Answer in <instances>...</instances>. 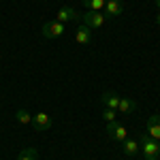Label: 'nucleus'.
Here are the masks:
<instances>
[{
	"instance_id": "obj_17",
	"label": "nucleus",
	"mask_w": 160,
	"mask_h": 160,
	"mask_svg": "<svg viewBox=\"0 0 160 160\" xmlns=\"http://www.w3.org/2000/svg\"><path fill=\"white\" fill-rule=\"evenodd\" d=\"M156 22H158V26H160V13H158V15H156Z\"/></svg>"
},
{
	"instance_id": "obj_18",
	"label": "nucleus",
	"mask_w": 160,
	"mask_h": 160,
	"mask_svg": "<svg viewBox=\"0 0 160 160\" xmlns=\"http://www.w3.org/2000/svg\"><path fill=\"white\" fill-rule=\"evenodd\" d=\"M154 2H156V7H158V9H160V0H154Z\"/></svg>"
},
{
	"instance_id": "obj_2",
	"label": "nucleus",
	"mask_w": 160,
	"mask_h": 160,
	"mask_svg": "<svg viewBox=\"0 0 160 160\" xmlns=\"http://www.w3.org/2000/svg\"><path fill=\"white\" fill-rule=\"evenodd\" d=\"M107 135L113 139V141H118V143H124L126 139H128V128L120 122H109L107 124Z\"/></svg>"
},
{
	"instance_id": "obj_4",
	"label": "nucleus",
	"mask_w": 160,
	"mask_h": 160,
	"mask_svg": "<svg viewBox=\"0 0 160 160\" xmlns=\"http://www.w3.org/2000/svg\"><path fill=\"white\" fill-rule=\"evenodd\" d=\"M64 30H66V26L60 24V22H47V24H43V37L47 38H58L64 34Z\"/></svg>"
},
{
	"instance_id": "obj_9",
	"label": "nucleus",
	"mask_w": 160,
	"mask_h": 160,
	"mask_svg": "<svg viewBox=\"0 0 160 160\" xmlns=\"http://www.w3.org/2000/svg\"><path fill=\"white\" fill-rule=\"evenodd\" d=\"M148 135L160 141V115H152L148 120Z\"/></svg>"
},
{
	"instance_id": "obj_11",
	"label": "nucleus",
	"mask_w": 160,
	"mask_h": 160,
	"mask_svg": "<svg viewBox=\"0 0 160 160\" xmlns=\"http://www.w3.org/2000/svg\"><path fill=\"white\" fill-rule=\"evenodd\" d=\"M118 111H120V113H124V115H128V113H132V111H137V102H135L132 98H120Z\"/></svg>"
},
{
	"instance_id": "obj_3",
	"label": "nucleus",
	"mask_w": 160,
	"mask_h": 160,
	"mask_svg": "<svg viewBox=\"0 0 160 160\" xmlns=\"http://www.w3.org/2000/svg\"><path fill=\"white\" fill-rule=\"evenodd\" d=\"M105 22H107V17H105L100 11H88V13H83V24H86L90 30H96V28H100Z\"/></svg>"
},
{
	"instance_id": "obj_6",
	"label": "nucleus",
	"mask_w": 160,
	"mask_h": 160,
	"mask_svg": "<svg viewBox=\"0 0 160 160\" xmlns=\"http://www.w3.org/2000/svg\"><path fill=\"white\" fill-rule=\"evenodd\" d=\"M75 41H77L79 45H88V43L92 41V30H90L86 24H81L77 28V32H75Z\"/></svg>"
},
{
	"instance_id": "obj_8",
	"label": "nucleus",
	"mask_w": 160,
	"mask_h": 160,
	"mask_svg": "<svg viewBox=\"0 0 160 160\" xmlns=\"http://www.w3.org/2000/svg\"><path fill=\"white\" fill-rule=\"evenodd\" d=\"M32 124L37 126L38 130H49L51 128V118L47 113H34V115H32Z\"/></svg>"
},
{
	"instance_id": "obj_16",
	"label": "nucleus",
	"mask_w": 160,
	"mask_h": 160,
	"mask_svg": "<svg viewBox=\"0 0 160 160\" xmlns=\"http://www.w3.org/2000/svg\"><path fill=\"white\" fill-rule=\"evenodd\" d=\"M115 113H118L115 109H105V111H102V120H105L107 124H109V122H115Z\"/></svg>"
},
{
	"instance_id": "obj_13",
	"label": "nucleus",
	"mask_w": 160,
	"mask_h": 160,
	"mask_svg": "<svg viewBox=\"0 0 160 160\" xmlns=\"http://www.w3.org/2000/svg\"><path fill=\"white\" fill-rule=\"evenodd\" d=\"M81 2H83V7H88L90 11H102L105 4H107V0H81Z\"/></svg>"
},
{
	"instance_id": "obj_10",
	"label": "nucleus",
	"mask_w": 160,
	"mask_h": 160,
	"mask_svg": "<svg viewBox=\"0 0 160 160\" xmlns=\"http://www.w3.org/2000/svg\"><path fill=\"white\" fill-rule=\"evenodd\" d=\"M100 102L105 105V109H115V111H118L120 96H118V94H113V92H102V96H100Z\"/></svg>"
},
{
	"instance_id": "obj_19",
	"label": "nucleus",
	"mask_w": 160,
	"mask_h": 160,
	"mask_svg": "<svg viewBox=\"0 0 160 160\" xmlns=\"http://www.w3.org/2000/svg\"><path fill=\"white\" fill-rule=\"evenodd\" d=\"M158 160H160V158H158Z\"/></svg>"
},
{
	"instance_id": "obj_7",
	"label": "nucleus",
	"mask_w": 160,
	"mask_h": 160,
	"mask_svg": "<svg viewBox=\"0 0 160 160\" xmlns=\"http://www.w3.org/2000/svg\"><path fill=\"white\" fill-rule=\"evenodd\" d=\"M79 15L75 13V9H71V7H62L60 11L56 13V22H60V24H66V22H73V19H77Z\"/></svg>"
},
{
	"instance_id": "obj_5",
	"label": "nucleus",
	"mask_w": 160,
	"mask_h": 160,
	"mask_svg": "<svg viewBox=\"0 0 160 160\" xmlns=\"http://www.w3.org/2000/svg\"><path fill=\"white\" fill-rule=\"evenodd\" d=\"M122 11H124V7H122L120 0H107V4H105V9H102V15H105L107 19H111V17H118Z\"/></svg>"
},
{
	"instance_id": "obj_14",
	"label": "nucleus",
	"mask_w": 160,
	"mask_h": 160,
	"mask_svg": "<svg viewBox=\"0 0 160 160\" xmlns=\"http://www.w3.org/2000/svg\"><path fill=\"white\" fill-rule=\"evenodd\" d=\"M17 160H38V152L37 148H26L22 154H19V158Z\"/></svg>"
},
{
	"instance_id": "obj_12",
	"label": "nucleus",
	"mask_w": 160,
	"mask_h": 160,
	"mask_svg": "<svg viewBox=\"0 0 160 160\" xmlns=\"http://www.w3.org/2000/svg\"><path fill=\"white\" fill-rule=\"evenodd\" d=\"M122 149H124V154H126V156H135L137 152H139V139H126V141H124L122 143Z\"/></svg>"
},
{
	"instance_id": "obj_1",
	"label": "nucleus",
	"mask_w": 160,
	"mask_h": 160,
	"mask_svg": "<svg viewBox=\"0 0 160 160\" xmlns=\"http://www.w3.org/2000/svg\"><path fill=\"white\" fill-rule=\"evenodd\" d=\"M139 148L143 152L145 160H158L160 158V143L156 139H152L149 135L139 137Z\"/></svg>"
},
{
	"instance_id": "obj_15",
	"label": "nucleus",
	"mask_w": 160,
	"mask_h": 160,
	"mask_svg": "<svg viewBox=\"0 0 160 160\" xmlns=\"http://www.w3.org/2000/svg\"><path fill=\"white\" fill-rule=\"evenodd\" d=\"M17 122L19 124H32V115L26 109H17Z\"/></svg>"
}]
</instances>
